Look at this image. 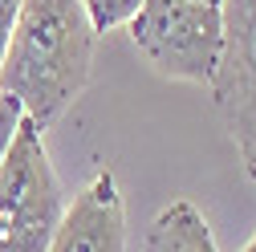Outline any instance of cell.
<instances>
[{
	"mask_svg": "<svg viewBox=\"0 0 256 252\" xmlns=\"http://www.w3.org/2000/svg\"><path fill=\"white\" fill-rule=\"evenodd\" d=\"M20 118H24L20 102L8 98V94H0V159H4V150H8V142H12V130H16Z\"/></svg>",
	"mask_w": 256,
	"mask_h": 252,
	"instance_id": "7",
	"label": "cell"
},
{
	"mask_svg": "<svg viewBox=\"0 0 256 252\" xmlns=\"http://www.w3.org/2000/svg\"><path fill=\"white\" fill-rule=\"evenodd\" d=\"M224 53L212 78L216 110L256 183V0H224Z\"/></svg>",
	"mask_w": 256,
	"mask_h": 252,
	"instance_id": "4",
	"label": "cell"
},
{
	"mask_svg": "<svg viewBox=\"0 0 256 252\" xmlns=\"http://www.w3.org/2000/svg\"><path fill=\"white\" fill-rule=\"evenodd\" d=\"M240 252H256V236H252V240H248V244H244Z\"/></svg>",
	"mask_w": 256,
	"mask_h": 252,
	"instance_id": "9",
	"label": "cell"
},
{
	"mask_svg": "<svg viewBox=\"0 0 256 252\" xmlns=\"http://www.w3.org/2000/svg\"><path fill=\"white\" fill-rule=\"evenodd\" d=\"M130 45L146 57L154 74L171 82L212 86L224 53V12L200 0H142L126 20Z\"/></svg>",
	"mask_w": 256,
	"mask_h": 252,
	"instance_id": "3",
	"label": "cell"
},
{
	"mask_svg": "<svg viewBox=\"0 0 256 252\" xmlns=\"http://www.w3.org/2000/svg\"><path fill=\"white\" fill-rule=\"evenodd\" d=\"M142 252H220L216 236L208 228L204 212L191 200H175L171 208H163L142 240Z\"/></svg>",
	"mask_w": 256,
	"mask_h": 252,
	"instance_id": "6",
	"label": "cell"
},
{
	"mask_svg": "<svg viewBox=\"0 0 256 252\" xmlns=\"http://www.w3.org/2000/svg\"><path fill=\"white\" fill-rule=\"evenodd\" d=\"M61 216L66 192L49 163L41 126L20 118L0 159V252H45Z\"/></svg>",
	"mask_w": 256,
	"mask_h": 252,
	"instance_id": "2",
	"label": "cell"
},
{
	"mask_svg": "<svg viewBox=\"0 0 256 252\" xmlns=\"http://www.w3.org/2000/svg\"><path fill=\"white\" fill-rule=\"evenodd\" d=\"M45 252H126V208L110 171H98L74 196Z\"/></svg>",
	"mask_w": 256,
	"mask_h": 252,
	"instance_id": "5",
	"label": "cell"
},
{
	"mask_svg": "<svg viewBox=\"0 0 256 252\" xmlns=\"http://www.w3.org/2000/svg\"><path fill=\"white\" fill-rule=\"evenodd\" d=\"M20 4H24V0H0V61H4V49H8V37H12V24H16Z\"/></svg>",
	"mask_w": 256,
	"mask_h": 252,
	"instance_id": "8",
	"label": "cell"
},
{
	"mask_svg": "<svg viewBox=\"0 0 256 252\" xmlns=\"http://www.w3.org/2000/svg\"><path fill=\"white\" fill-rule=\"evenodd\" d=\"M94 41L98 28L82 0H24L0 61V94L49 130L90 86Z\"/></svg>",
	"mask_w": 256,
	"mask_h": 252,
	"instance_id": "1",
	"label": "cell"
},
{
	"mask_svg": "<svg viewBox=\"0 0 256 252\" xmlns=\"http://www.w3.org/2000/svg\"><path fill=\"white\" fill-rule=\"evenodd\" d=\"M200 4H224V0H200Z\"/></svg>",
	"mask_w": 256,
	"mask_h": 252,
	"instance_id": "10",
	"label": "cell"
}]
</instances>
